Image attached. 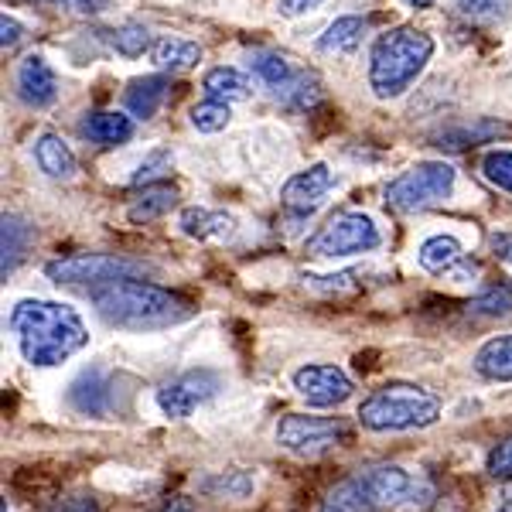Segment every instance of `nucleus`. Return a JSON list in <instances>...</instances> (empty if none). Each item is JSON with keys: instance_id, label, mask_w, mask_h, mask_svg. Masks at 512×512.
Listing matches in <instances>:
<instances>
[{"instance_id": "obj_1", "label": "nucleus", "mask_w": 512, "mask_h": 512, "mask_svg": "<svg viewBox=\"0 0 512 512\" xmlns=\"http://www.w3.org/2000/svg\"><path fill=\"white\" fill-rule=\"evenodd\" d=\"M11 332L18 338V349L28 366L52 369L62 366L89 345L86 321L72 304L24 297L11 311Z\"/></svg>"}, {"instance_id": "obj_2", "label": "nucleus", "mask_w": 512, "mask_h": 512, "mask_svg": "<svg viewBox=\"0 0 512 512\" xmlns=\"http://www.w3.org/2000/svg\"><path fill=\"white\" fill-rule=\"evenodd\" d=\"M96 315L113 328L130 332H151V328H171L195 315V304L171 287L151 284L144 277H123L110 284L89 287Z\"/></svg>"}, {"instance_id": "obj_3", "label": "nucleus", "mask_w": 512, "mask_h": 512, "mask_svg": "<svg viewBox=\"0 0 512 512\" xmlns=\"http://www.w3.org/2000/svg\"><path fill=\"white\" fill-rule=\"evenodd\" d=\"M434 55V38L414 24H396L373 41L369 52V89L379 99L403 96L427 69Z\"/></svg>"}, {"instance_id": "obj_4", "label": "nucleus", "mask_w": 512, "mask_h": 512, "mask_svg": "<svg viewBox=\"0 0 512 512\" xmlns=\"http://www.w3.org/2000/svg\"><path fill=\"white\" fill-rule=\"evenodd\" d=\"M359 424L376 434H400L431 427L441 417V400L437 393L424 390L417 383H386L383 390L366 396L359 407Z\"/></svg>"}, {"instance_id": "obj_5", "label": "nucleus", "mask_w": 512, "mask_h": 512, "mask_svg": "<svg viewBox=\"0 0 512 512\" xmlns=\"http://www.w3.org/2000/svg\"><path fill=\"white\" fill-rule=\"evenodd\" d=\"M454 168L444 161H420L414 168H407L403 175H396L386 185V205L393 212H420L431 205L444 202L454 188Z\"/></svg>"}, {"instance_id": "obj_6", "label": "nucleus", "mask_w": 512, "mask_h": 512, "mask_svg": "<svg viewBox=\"0 0 512 512\" xmlns=\"http://www.w3.org/2000/svg\"><path fill=\"white\" fill-rule=\"evenodd\" d=\"M383 246V233L366 212H342L328 219L315 236L308 239V253L318 260H338V256L373 253Z\"/></svg>"}, {"instance_id": "obj_7", "label": "nucleus", "mask_w": 512, "mask_h": 512, "mask_svg": "<svg viewBox=\"0 0 512 512\" xmlns=\"http://www.w3.org/2000/svg\"><path fill=\"white\" fill-rule=\"evenodd\" d=\"M147 267L140 260L117 253H76V256H62V260L45 263V277L55 284H110V280L123 277H144Z\"/></svg>"}, {"instance_id": "obj_8", "label": "nucleus", "mask_w": 512, "mask_h": 512, "mask_svg": "<svg viewBox=\"0 0 512 512\" xmlns=\"http://www.w3.org/2000/svg\"><path fill=\"white\" fill-rule=\"evenodd\" d=\"M349 441V427L338 417H308V414H287L277 424V444L301 458H318V454L338 448Z\"/></svg>"}, {"instance_id": "obj_9", "label": "nucleus", "mask_w": 512, "mask_h": 512, "mask_svg": "<svg viewBox=\"0 0 512 512\" xmlns=\"http://www.w3.org/2000/svg\"><path fill=\"white\" fill-rule=\"evenodd\" d=\"M222 390V376L216 369H188L158 390V407L164 417L171 420H185L192 417L202 403H209L212 396Z\"/></svg>"}, {"instance_id": "obj_10", "label": "nucleus", "mask_w": 512, "mask_h": 512, "mask_svg": "<svg viewBox=\"0 0 512 512\" xmlns=\"http://www.w3.org/2000/svg\"><path fill=\"white\" fill-rule=\"evenodd\" d=\"M294 390L301 400H308V407L328 410V407H342V403L355 393V383L345 369L311 362V366H301L294 373Z\"/></svg>"}, {"instance_id": "obj_11", "label": "nucleus", "mask_w": 512, "mask_h": 512, "mask_svg": "<svg viewBox=\"0 0 512 512\" xmlns=\"http://www.w3.org/2000/svg\"><path fill=\"white\" fill-rule=\"evenodd\" d=\"M332 185H335V178H332V171H328V164H311L308 171H297L294 178H287L284 192H280V205H284L287 212H297V216H308V212H315L318 205L325 202Z\"/></svg>"}, {"instance_id": "obj_12", "label": "nucleus", "mask_w": 512, "mask_h": 512, "mask_svg": "<svg viewBox=\"0 0 512 512\" xmlns=\"http://www.w3.org/2000/svg\"><path fill=\"white\" fill-rule=\"evenodd\" d=\"M366 478L369 492L379 502V509H396V506H407V502H417L420 485L417 478L410 472H403L400 465H376L362 472Z\"/></svg>"}, {"instance_id": "obj_13", "label": "nucleus", "mask_w": 512, "mask_h": 512, "mask_svg": "<svg viewBox=\"0 0 512 512\" xmlns=\"http://www.w3.org/2000/svg\"><path fill=\"white\" fill-rule=\"evenodd\" d=\"M18 96L31 110H48L59 99V79L55 69L41 55H28L18 65Z\"/></svg>"}, {"instance_id": "obj_14", "label": "nucleus", "mask_w": 512, "mask_h": 512, "mask_svg": "<svg viewBox=\"0 0 512 512\" xmlns=\"http://www.w3.org/2000/svg\"><path fill=\"white\" fill-rule=\"evenodd\" d=\"M69 403L86 417H106L113 410V383L99 369H86L69 386Z\"/></svg>"}, {"instance_id": "obj_15", "label": "nucleus", "mask_w": 512, "mask_h": 512, "mask_svg": "<svg viewBox=\"0 0 512 512\" xmlns=\"http://www.w3.org/2000/svg\"><path fill=\"white\" fill-rule=\"evenodd\" d=\"M178 229L185 233L188 239H202V243H209V239H233L236 233V219L226 216V212H216V209H185L178 216Z\"/></svg>"}, {"instance_id": "obj_16", "label": "nucleus", "mask_w": 512, "mask_h": 512, "mask_svg": "<svg viewBox=\"0 0 512 512\" xmlns=\"http://www.w3.org/2000/svg\"><path fill=\"white\" fill-rule=\"evenodd\" d=\"M175 205H178V188L168 185V181H154V185H144L137 202H130L127 219L134 222V226H147V222L168 216Z\"/></svg>"}, {"instance_id": "obj_17", "label": "nucleus", "mask_w": 512, "mask_h": 512, "mask_svg": "<svg viewBox=\"0 0 512 512\" xmlns=\"http://www.w3.org/2000/svg\"><path fill=\"white\" fill-rule=\"evenodd\" d=\"M475 373L492 383H512V332L489 338L475 352Z\"/></svg>"}, {"instance_id": "obj_18", "label": "nucleus", "mask_w": 512, "mask_h": 512, "mask_svg": "<svg viewBox=\"0 0 512 512\" xmlns=\"http://www.w3.org/2000/svg\"><path fill=\"white\" fill-rule=\"evenodd\" d=\"M321 512H383V509H379V502L373 499L366 478L359 472L328 492V499L321 502Z\"/></svg>"}, {"instance_id": "obj_19", "label": "nucleus", "mask_w": 512, "mask_h": 512, "mask_svg": "<svg viewBox=\"0 0 512 512\" xmlns=\"http://www.w3.org/2000/svg\"><path fill=\"white\" fill-rule=\"evenodd\" d=\"M82 134L93 140V144H103V147L127 144V140L134 137V120L117 110H99L82 120Z\"/></svg>"}, {"instance_id": "obj_20", "label": "nucleus", "mask_w": 512, "mask_h": 512, "mask_svg": "<svg viewBox=\"0 0 512 512\" xmlns=\"http://www.w3.org/2000/svg\"><path fill=\"white\" fill-rule=\"evenodd\" d=\"M168 76H144V79H134L123 93V103L127 110L134 113L137 120H151L154 113L161 110L164 96H168Z\"/></svg>"}, {"instance_id": "obj_21", "label": "nucleus", "mask_w": 512, "mask_h": 512, "mask_svg": "<svg viewBox=\"0 0 512 512\" xmlns=\"http://www.w3.org/2000/svg\"><path fill=\"white\" fill-rule=\"evenodd\" d=\"M35 161H38V168L55 181L76 175V154H72V147L65 144L59 134H41L35 140Z\"/></svg>"}, {"instance_id": "obj_22", "label": "nucleus", "mask_w": 512, "mask_h": 512, "mask_svg": "<svg viewBox=\"0 0 512 512\" xmlns=\"http://www.w3.org/2000/svg\"><path fill=\"white\" fill-rule=\"evenodd\" d=\"M31 236H35V229L21 216H4V222H0V274H4V280L11 270H18V263L28 253Z\"/></svg>"}, {"instance_id": "obj_23", "label": "nucleus", "mask_w": 512, "mask_h": 512, "mask_svg": "<svg viewBox=\"0 0 512 512\" xmlns=\"http://www.w3.org/2000/svg\"><path fill=\"white\" fill-rule=\"evenodd\" d=\"M151 62L164 72H188L202 62V48L188 38H158L151 45Z\"/></svg>"}, {"instance_id": "obj_24", "label": "nucleus", "mask_w": 512, "mask_h": 512, "mask_svg": "<svg viewBox=\"0 0 512 512\" xmlns=\"http://www.w3.org/2000/svg\"><path fill=\"white\" fill-rule=\"evenodd\" d=\"M202 89H205V96L222 99V103H239V99H250L253 93L250 79L239 69H226V65H216V69L205 72Z\"/></svg>"}, {"instance_id": "obj_25", "label": "nucleus", "mask_w": 512, "mask_h": 512, "mask_svg": "<svg viewBox=\"0 0 512 512\" xmlns=\"http://www.w3.org/2000/svg\"><path fill=\"white\" fill-rule=\"evenodd\" d=\"M362 35H366V21L362 18H338L328 24V31L318 38V48L328 55H349L362 45Z\"/></svg>"}, {"instance_id": "obj_26", "label": "nucleus", "mask_w": 512, "mask_h": 512, "mask_svg": "<svg viewBox=\"0 0 512 512\" xmlns=\"http://www.w3.org/2000/svg\"><path fill=\"white\" fill-rule=\"evenodd\" d=\"M461 256H465V246H461L454 236H431V239H424V246H420V267H424L427 274H444V270H451Z\"/></svg>"}, {"instance_id": "obj_27", "label": "nucleus", "mask_w": 512, "mask_h": 512, "mask_svg": "<svg viewBox=\"0 0 512 512\" xmlns=\"http://www.w3.org/2000/svg\"><path fill=\"white\" fill-rule=\"evenodd\" d=\"M499 134H506V127H502V123L478 120V123H465V127L444 130V134L437 137V147H444V151H465V147L485 144L489 137H499Z\"/></svg>"}, {"instance_id": "obj_28", "label": "nucleus", "mask_w": 512, "mask_h": 512, "mask_svg": "<svg viewBox=\"0 0 512 512\" xmlns=\"http://www.w3.org/2000/svg\"><path fill=\"white\" fill-rule=\"evenodd\" d=\"M274 96L284 106H294V110H311L321 99V82L311 76V72H294L284 86L274 89Z\"/></svg>"}, {"instance_id": "obj_29", "label": "nucleus", "mask_w": 512, "mask_h": 512, "mask_svg": "<svg viewBox=\"0 0 512 512\" xmlns=\"http://www.w3.org/2000/svg\"><path fill=\"white\" fill-rule=\"evenodd\" d=\"M250 72H253V76L260 79L267 89H280L287 79L294 76L291 62H287L284 55H277V52H253V55H250Z\"/></svg>"}, {"instance_id": "obj_30", "label": "nucleus", "mask_w": 512, "mask_h": 512, "mask_svg": "<svg viewBox=\"0 0 512 512\" xmlns=\"http://www.w3.org/2000/svg\"><path fill=\"white\" fill-rule=\"evenodd\" d=\"M468 311L482 318H506L512 315V284H492L468 301Z\"/></svg>"}, {"instance_id": "obj_31", "label": "nucleus", "mask_w": 512, "mask_h": 512, "mask_svg": "<svg viewBox=\"0 0 512 512\" xmlns=\"http://www.w3.org/2000/svg\"><path fill=\"white\" fill-rule=\"evenodd\" d=\"M110 45L117 48V55L123 59H140L144 52H151V31L140 28V24H123V28L110 31Z\"/></svg>"}, {"instance_id": "obj_32", "label": "nucleus", "mask_w": 512, "mask_h": 512, "mask_svg": "<svg viewBox=\"0 0 512 512\" xmlns=\"http://www.w3.org/2000/svg\"><path fill=\"white\" fill-rule=\"evenodd\" d=\"M229 103H222V99H205V103L192 106V127L198 134H219V130H226L229 123Z\"/></svg>"}, {"instance_id": "obj_33", "label": "nucleus", "mask_w": 512, "mask_h": 512, "mask_svg": "<svg viewBox=\"0 0 512 512\" xmlns=\"http://www.w3.org/2000/svg\"><path fill=\"white\" fill-rule=\"evenodd\" d=\"M482 175L499 192L512 195V151H489L482 158Z\"/></svg>"}, {"instance_id": "obj_34", "label": "nucleus", "mask_w": 512, "mask_h": 512, "mask_svg": "<svg viewBox=\"0 0 512 512\" xmlns=\"http://www.w3.org/2000/svg\"><path fill=\"white\" fill-rule=\"evenodd\" d=\"M171 164H175V158H171V151H164V147H158V151L147 154L144 164H140V168L134 171V178H130V185H134V188L154 185V181H161L164 175H168Z\"/></svg>"}, {"instance_id": "obj_35", "label": "nucleus", "mask_w": 512, "mask_h": 512, "mask_svg": "<svg viewBox=\"0 0 512 512\" xmlns=\"http://www.w3.org/2000/svg\"><path fill=\"white\" fill-rule=\"evenodd\" d=\"M485 472H489L495 482H512V437L499 441L485 458Z\"/></svg>"}, {"instance_id": "obj_36", "label": "nucleus", "mask_w": 512, "mask_h": 512, "mask_svg": "<svg viewBox=\"0 0 512 512\" xmlns=\"http://www.w3.org/2000/svg\"><path fill=\"white\" fill-rule=\"evenodd\" d=\"M202 489L205 492L233 495V499H243V495L253 489V482L243 472H229V475H219V478H209V482H202Z\"/></svg>"}, {"instance_id": "obj_37", "label": "nucleus", "mask_w": 512, "mask_h": 512, "mask_svg": "<svg viewBox=\"0 0 512 512\" xmlns=\"http://www.w3.org/2000/svg\"><path fill=\"white\" fill-rule=\"evenodd\" d=\"M461 14H468V18H499L502 7H506V0H458Z\"/></svg>"}, {"instance_id": "obj_38", "label": "nucleus", "mask_w": 512, "mask_h": 512, "mask_svg": "<svg viewBox=\"0 0 512 512\" xmlns=\"http://www.w3.org/2000/svg\"><path fill=\"white\" fill-rule=\"evenodd\" d=\"M38 4H52V7H62V11H72V14L89 18V14L106 11V4H110V0H38Z\"/></svg>"}, {"instance_id": "obj_39", "label": "nucleus", "mask_w": 512, "mask_h": 512, "mask_svg": "<svg viewBox=\"0 0 512 512\" xmlns=\"http://www.w3.org/2000/svg\"><path fill=\"white\" fill-rule=\"evenodd\" d=\"M21 38H24V24L14 14L4 11V18H0V45H4V52H11Z\"/></svg>"}, {"instance_id": "obj_40", "label": "nucleus", "mask_w": 512, "mask_h": 512, "mask_svg": "<svg viewBox=\"0 0 512 512\" xmlns=\"http://www.w3.org/2000/svg\"><path fill=\"white\" fill-rule=\"evenodd\" d=\"M321 0H277V11L284 14V18H301V14L315 11Z\"/></svg>"}, {"instance_id": "obj_41", "label": "nucleus", "mask_w": 512, "mask_h": 512, "mask_svg": "<svg viewBox=\"0 0 512 512\" xmlns=\"http://www.w3.org/2000/svg\"><path fill=\"white\" fill-rule=\"evenodd\" d=\"M55 512H96V502L93 499H69V502H62Z\"/></svg>"}, {"instance_id": "obj_42", "label": "nucleus", "mask_w": 512, "mask_h": 512, "mask_svg": "<svg viewBox=\"0 0 512 512\" xmlns=\"http://www.w3.org/2000/svg\"><path fill=\"white\" fill-rule=\"evenodd\" d=\"M158 512H195V509H192V502H188V499H178V495H175V499L164 502Z\"/></svg>"}, {"instance_id": "obj_43", "label": "nucleus", "mask_w": 512, "mask_h": 512, "mask_svg": "<svg viewBox=\"0 0 512 512\" xmlns=\"http://www.w3.org/2000/svg\"><path fill=\"white\" fill-rule=\"evenodd\" d=\"M407 4H410V7H417V11H431L437 0H407Z\"/></svg>"}]
</instances>
